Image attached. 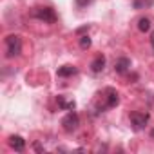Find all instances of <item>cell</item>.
I'll list each match as a JSON object with an SVG mask.
<instances>
[{"instance_id": "1", "label": "cell", "mask_w": 154, "mask_h": 154, "mask_svg": "<svg viewBox=\"0 0 154 154\" xmlns=\"http://www.w3.org/2000/svg\"><path fill=\"white\" fill-rule=\"evenodd\" d=\"M22 54V38L18 35H9L6 36V56L15 58Z\"/></svg>"}, {"instance_id": "2", "label": "cell", "mask_w": 154, "mask_h": 154, "mask_svg": "<svg viewBox=\"0 0 154 154\" xmlns=\"http://www.w3.org/2000/svg\"><path fill=\"white\" fill-rule=\"evenodd\" d=\"M33 17L44 24H54L56 22V13L51 8H35L33 9Z\"/></svg>"}, {"instance_id": "3", "label": "cell", "mask_w": 154, "mask_h": 154, "mask_svg": "<svg viewBox=\"0 0 154 154\" xmlns=\"http://www.w3.org/2000/svg\"><path fill=\"white\" fill-rule=\"evenodd\" d=\"M80 125V116L76 114L74 111H69L63 118H62V129L65 132H74Z\"/></svg>"}, {"instance_id": "4", "label": "cell", "mask_w": 154, "mask_h": 154, "mask_svg": "<svg viewBox=\"0 0 154 154\" xmlns=\"http://www.w3.org/2000/svg\"><path fill=\"white\" fill-rule=\"evenodd\" d=\"M147 123H149V112H140V111H136V112L131 114V125H132V129H134L136 132H138V131H143Z\"/></svg>"}, {"instance_id": "5", "label": "cell", "mask_w": 154, "mask_h": 154, "mask_svg": "<svg viewBox=\"0 0 154 154\" xmlns=\"http://www.w3.org/2000/svg\"><path fill=\"white\" fill-rule=\"evenodd\" d=\"M103 94H105V109H112V107H116L120 103V94H118L116 89L107 87L103 91Z\"/></svg>"}, {"instance_id": "6", "label": "cell", "mask_w": 154, "mask_h": 154, "mask_svg": "<svg viewBox=\"0 0 154 154\" xmlns=\"http://www.w3.org/2000/svg\"><path fill=\"white\" fill-rule=\"evenodd\" d=\"M131 69V60L127 58V56H120L116 62H114V71L118 72V74H123V72H127Z\"/></svg>"}, {"instance_id": "7", "label": "cell", "mask_w": 154, "mask_h": 154, "mask_svg": "<svg viewBox=\"0 0 154 154\" xmlns=\"http://www.w3.org/2000/svg\"><path fill=\"white\" fill-rule=\"evenodd\" d=\"M9 147L17 152H22L26 149V140L18 134H13V136H9Z\"/></svg>"}, {"instance_id": "8", "label": "cell", "mask_w": 154, "mask_h": 154, "mask_svg": "<svg viewBox=\"0 0 154 154\" xmlns=\"http://www.w3.org/2000/svg\"><path fill=\"white\" fill-rule=\"evenodd\" d=\"M56 103L62 111H74L76 109V102L74 100H65L63 96H56Z\"/></svg>"}, {"instance_id": "9", "label": "cell", "mask_w": 154, "mask_h": 154, "mask_svg": "<svg viewBox=\"0 0 154 154\" xmlns=\"http://www.w3.org/2000/svg\"><path fill=\"white\" fill-rule=\"evenodd\" d=\"M76 72H78V69H76L74 65H62L58 71H56V74L60 76V78H69V76H72V74H76Z\"/></svg>"}, {"instance_id": "10", "label": "cell", "mask_w": 154, "mask_h": 154, "mask_svg": "<svg viewBox=\"0 0 154 154\" xmlns=\"http://www.w3.org/2000/svg\"><path fill=\"white\" fill-rule=\"evenodd\" d=\"M103 67H105V56H103V54H98V56L93 60V63H91V71H93V72H102Z\"/></svg>"}, {"instance_id": "11", "label": "cell", "mask_w": 154, "mask_h": 154, "mask_svg": "<svg viewBox=\"0 0 154 154\" xmlns=\"http://www.w3.org/2000/svg\"><path fill=\"white\" fill-rule=\"evenodd\" d=\"M150 20L147 18V17H143V18H140L138 20V29L141 31V33H147V31H150Z\"/></svg>"}, {"instance_id": "12", "label": "cell", "mask_w": 154, "mask_h": 154, "mask_svg": "<svg viewBox=\"0 0 154 154\" xmlns=\"http://www.w3.org/2000/svg\"><path fill=\"white\" fill-rule=\"evenodd\" d=\"M152 4H154V0H134V2H132V6H134L136 9L149 8V6H152Z\"/></svg>"}, {"instance_id": "13", "label": "cell", "mask_w": 154, "mask_h": 154, "mask_svg": "<svg viewBox=\"0 0 154 154\" xmlns=\"http://www.w3.org/2000/svg\"><path fill=\"white\" fill-rule=\"evenodd\" d=\"M78 42H80V47H82V49H89V47H91V38H89L87 35L80 36V38H78Z\"/></svg>"}, {"instance_id": "14", "label": "cell", "mask_w": 154, "mask_h": 154, "mask_svg": "<svg viewBox=\"0 0 154 154\" xmlns=\"http://www.w3.org/2000/svg\"><path fill=\"white\" fill-rule=\"evenodd\" d=\"M74 4L78 8H87L89 4H93V0H74Z\"/></svg>"}, {"instance_id": "15", "label": "cell", "mask_w": 154, "mask_h": 154, "mask_svg": "<svg viewBox=\"0 0 154 154\" xmlns=\"http://www.w3.org/2000/svg\"><path fill=\"white\" fill-rule=\"evenodd\" d=\"M150 45H152V49H154V33L150 35Z\"/></svg>"}, {"instance_id": "16", "label": "cell", "mask_w": 154, "mask_h": 154, "mask_svg": "<svg viewBox=\"0 0 154 154\" xmlns=\"http://www.w3.org/2000/svg\"><path fill=\"white\" fill-rule=\"evenodd\" d=\"M150 136H152V138H154V131H152V132H150Z\"/></svg>"}]
</instances>
